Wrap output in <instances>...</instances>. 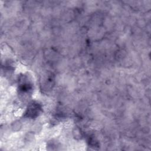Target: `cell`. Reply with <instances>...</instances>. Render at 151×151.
<instances>
[{"label": "cell", "instance_id": "obj_1", "mask_svg": "<svg viewBox=\"0 0 151 151\" xmlns=\"http://www.w3.org/2000/svg\"><path fill=\"white\" fill-rule=\"evenodd\" d=\"M41 110L40 106L37 103H32L27 109L26 114L30 117H35L37 116Z\"/></svg>", "mask_w": 151, "mask_h": 151}]
</instances>
